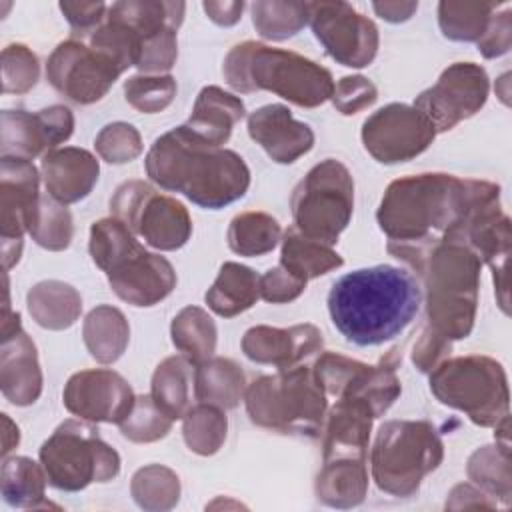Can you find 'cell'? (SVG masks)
Here are the masks:
<instances>
[{
	"label": "cell",
	"instance_id": "d590c367",
	"mask_svg": "<svg viewBox=\"0 0 512 512\" xmlns=\"http://www.w3.org/2000/svg\"><path fill=\"white\" fill-rule=\"evenodd\" d=\"M252 22L260 36L268 40H286L306 26L308 2H254Z\"/></svg>",
	"mask_w": 512,
	"mask_h": 512
},
{
	"label": "cell",
	"instance_id": "681fc988",
	"mask_svg": "<svg viewBox=\"0 0 512 512\" xmlns=\"http://www.w3.org/2000/svg\"><path fill=\"white\" fill-rule=\"evenodd\" d=\"M60 10L70 22L72 30L86 34L102 22L108 6L104 2H60Z\"/></svg>",
	"mask_w": 512,
	"mask_h": 512
},
{
	"label": "cell",
	"instance_id": "8fae6325",
	"mask_svg": "<svg viewBox=\"0 0 512 512\" xmlns=\"http://www.w3.org/2000/svg\"><path fill=\"white\" fill-rule=\"evenodd\" d=\"M354 208V182L344 164L328 158L316 164L296 186L292 214L306 238L332 246L348 226Z\"/></svg>",
	"mask_w": 512,
	"mask_h": 512
},
{
	"label": "cell",
	"instance_id": "2e32d148",
	"mask_svg": "<svg viewBox=\"0 0 512 512\" xmlns=\"http://www.w3.org/2000/svg\"><path fill=\"white\" fill-rule=\"evenodd\" d=\"M434 136L436 130L428 118L408 104H388L362 126L366 150L382 164L406 162L422 154Z\"/></svg>",
	"mask_w": 512,
	"mask_h": 512
},
{
	"label": "cell",
	"instance_id": "d6986e66",
	"mask_svg": "<svg viewBox=\"0 0 512 512\" xmlns=\"http://www.w3.org/2000/svg\"><path fill=\"white\" fill-rule=\"evenodd\" d=\"M0 180L2 242L22 240L24 232H30L40 204L38 172L30 160L2 156Z\"/></svg>",
	"mask_w": 512,
	"mask_h": 512
},
{
	"label": "cell",
	"instance_id": "f907efd6",
	"mask_svg": "<svg viewBox=\"0 0 512 512\" xmlns=\"http://www.w3.org/2000/svg\"><path fill=\"white\" fill-rule=\"evenodd\" d=\"M446 350H450V340L438 336L436 332H424L418 346L414 348V364L418 366V370L428 372L432 368H436L438 360L446 354Z\"/></svg>",
	"mask_w": 512,
	"mask_h": 512
},
{
	"label": "cell",
	"instance_id": "277c9868",
	"mask_svg": "<svg viewBox=\"0 0 512 512\" xmlns=\"http://www.w3.org/2000/svg\"><path fill=\"white\" fill-rule=\"evenodd\" d=\"M224 78L238 92L268 90L276 96L314 108L332 98V74L320 64L254 40L236 44L224 60Z\"/></svg>",
	"mask_w": 512,
	"mask_h": 512
},
{
	"label": "cell",
	"instance_id": "5b68a950",
	"mask_svg": "<svg viewBox=\"0 0 512 512\" xmlns=\"http://www.w3.org/2000/svg\"><path fill=\"white\" fill-rule=\"evenodd\" d=\"M92 260L106 272L112 290L128 304L152 306L176 286L172 264L150 254L118 218H104L90 228Z\"/></svg>",
	"mask_w": 512,
	"mask_h": 512
},
{
	"label": "cell",
	"instance_id": "ee69618b",
	"mask_svg": "<svg viewBox=\"0 0 512 512\" xmlns=\"http://www.w3.org/2000/svg\"><path fill=\"white\" fill-rule=\"evenodd\" d=\"M96 150L106 162L122 164L134 160L142 152L140 134L126 122H114L102 128L96 138Z\"/></svg>",
	"mask_w": 512,
	"mask_h": 512
},
{
	"label": "cell",
	"instance_id": "f1b7e54d",
	"mask_svg": "<svg viewBox=\"0 0 512 512\" xmlns=\"http://www.w3.org/2000/svg\"><path fill=\"white\" fill-rule=\"evenodd\" d=\"M194 384L192 362L186 356H172L158 364L152 376V400L170 418H184Z\"/></svg>",
	"mask_w": 512,
	"mask_h": 512
},
{
	"label": "cell",
	"instance_id": "f6af8a7d",
	"mask_svg": "<svg viewBox=\"0 0 512 512\" xmlns=\"http://www.w3.org/2000/svg\"><path fill=\"white\" fill-rule=\"evenodd\" d=\"M376 98H378L376 86L364 76H346L334 86V92H332L334 106L342 114H356L372 106Z\"/></svg>",
	"mask_w": 512,
	"mask_h": 512
},
{
	"label": "cell",
	"instance_id": "f35d334b",
	"mask_svg": "<svg viewBox=\"0 0 512 512\" xmlns=\"http://www.w3.org/2000/svg\"><path fill=\"white\" fill-rule=\"evenodd\" d=\"M30 234L36 244L48 250H64L72 240V216L52 196H40Z\"/></svg>",
	"mask_w": 512,
	"mask_h": 512
},
{
	"label": "cell",
	"instance_id": "603a6c76",
	"mask_svg": "<svg viewBox=\"0 0 512 512\" xmlns=\"http://www.w3.org/2000/svg\"><path fill=\"white\" fill-rule=\"evenodd\" d=\"M48 196L72 204L90 194L98 180V160L82 148H54L42 156Z\"/></svg>",
	"mask_w": 512,
	"mask_h": 512
},
{
	"label": "cell",
	"instance_id": "4dcf8cb0",
	"mask_svg": "<svg viewBox=\"0 0 512 512\" xmlns=\"http://www.w3.org/2000/svg\"><path fill=\"white\" fill-rule=\"evenodd\" d=\"M128 336V322L118 308L98 306L84 320V342L92 358L102 364H110L122 356Z\"/></svg>",
	"mask_w": 512,
	"mask_h": 512
},
{
	"label": "cell",
	"instance_id": "b9f144b4",
	"mask_svg": "<svg viewBox=\"0 0 512 512\" xmlns=\"http://www.w3.org/2000/svg\"><path fill=\"white\" fill-rule=\"evenodd\" d=\"M124 94L136 110L154 114L172 102L176 82L172 76H132L124 84Z\"/></svg>",
	"mask_w": 512,
	"mask_h": 512
},
{
	"label": "cell",
	"instance_id": "7dc6e473",
	"mask_svg": "<svg viewBox=\"0 0 512 512\" xmlns=\"http://www.w3.org/2000/svg\"><path fill=\"white\" fill-rule=\"evenodd\" d=\"M306 288V282L290 274L284 266L270 268L262 278H260V296L268 302L280 304V302H290L298 298Z\"/></svg>",
	"mask_w": 512,
	"mask_h": 512
},
{
	"label": "cell",
	"instance_id": "ffe728a7",
	"mask_svg": "<svg viewBox=\"0 0 512 512\" xmlns=\"http://www.w3.org/2000/svg\"><path fill=\"white\" fill-rule=\"evenodd\" d=\"M248 134L266 154L280 164H290L306 154L314 144V132L308 124L292 118L282 104H268L248 116Z\"/></svg>",
	"mask_w": 512,
	"mask_h": 512
},
{
	"label": "cell",
	"instance_id": "8992f818",
	"mask_svg": "<svg viewBox=\"0 0 512 512\" xmlns=\"http://www.w3.org/2000/svg\"><path fill=\"white\" fill-rule=\"evenodd\" d=\"M480 258L460 242H436L422 266L430 330L446 340L466 338L474 326Z\"/></svg>",
	"mask_w": 512,
	"mask_h": 512
},
{
	"label": "cell",
	"instance_id": "816d5d0a",
	"mask_svg": "<svg viewBox=\"0 0 512 512\" xmlns=\"http://www.w3.org/2000/svg\"><path fill=\"white\" fill-rule=\"evenodd\" d=\"M208 18L220 26H232L240 20L244 2H204L202 4Z\"/></svg>",
	"mask_w": 512,
	"mask_h": 512
},
{
	"label": "cell",
	"instance_id": "ab89813d",
	"mask_svg": "<svg viewBox=\"0 0 512 512\" xmlns=\"http://www.w3.org/2000/svg\"><path fill=\"white\" fill-rule=\"evenodd\" d=\"M468 472L474 482L482 484L490 492H496L504 500L510 496V474H508V448L484 446L476 450L468 462Z\"/></svg>",
	"mask_w": 512,
	"mask_h": 512
},
{
	"label": "cell",
	"instance_id": "9a60e30c",
	"mask_svg": "<svg viewBox=\"0 0 512 512\" xmlns=\"http://www.w3.org/2000/svg\"><path fill=\"white\" fill-rule=\"evenodd\" d=\"M488 88L484 68L474 62H456L416 98L414 108L428 118L436 132H444L476 114L488 98Z\"/></svg>",
	"mask_w": 512,
	"mask_h": 512
},
{
	"label": "cell",
	"instance_id": "e0dca14e",
	"mask_svg": "<svg viewBox=\"0 0 512 512\" xmlns=\"http://www.w3.org/2000/svg\"><path fill=\"white\" fill-rule=\"evenodd\" d=\"M136 396L128 382L106 368L76 372L64 388V406L90 422L120 424L132 410Z\"/></svg>",
	"mask_w": 512,
	"mask_h": 512
},
{
	"label": "cell",
	"instance_id": "7c38bea8",
	"mask_svg": "<svg viewBox=\"0 0 512 512\" xmlns=\"http://www.w3.org/2000/svg\"><path fill=\"white\" fill-rule=\"evenodd\" d=\"M114 218L158 250H176L186 244L192 222L186 208L140 180L122 184L110 200Z\"/></svg>",
	"mask_w": 512,
	"mask_h": 512
},
{
	"label": "cell",
	"instance_id": "9c48e42d",
	"mask_svg": "<svg viewBox=\"0 0 512 512\" xmlns=\"http://www.w3.org/2000/svg\"><path fill=\"white\" fill-rule=\"evenodd\" d=\"M430 390L442 404L466 412L478 426H496L508 416L506 374L488 356L442 362L430 374Z\"/></svg>",
	"mask_w": 512,
	"mask_h": 512
},
{
	"label": "cell",
	"instance_id": "30bf717a",
	"mask_svg": "<svg viewBox=\"0 0 512 512\" xmlns=\"http://www.w3.org/2000/svg\"><path fill=\"white\" fill-rule=\"evenodd\" d=\"M40 462L54 488L76 492L90 482H106L120 470V458L90 424L62 422L40 448Z\"/></svg>",
	"mask_w": 512,
	"mask_h": 512
},
{
	"label": "cell",
	"instance_id": "e575fe53",
	"mask_svg": "<svg viewBox=\"0 0 512 512\" xmlns=\"http://www.w3.org/2000/svg\"><path fill=\"white\" fill-rule=\"evenodd\" d=\"M280 240L278 222L266 212H244L230 222L228 246L240 256L270 252Z\"/></svg>",
	"mask_w": 512,
	"mask_h": 512
},
{
	"label": "cell",
	"instance_id": "60d3db41",
	"mask_svg": "<svg viewBox=\"0 0 512 512\" xmlns=\"http://www.w3.org/2000/svg\"><path fill=\"white\" fill-rule=\"evenodd\" d=\"M172 420L154 404L152 396L136 398L130 414L120 422V430L134 442H152L168 434Z\"/></svg>",
	"mask_w": 512,
	"mask_h": 512
},
{
	"label": "cell",
	"instance_id": "cb8c5ba5",
	"mask_svg": "<svg viewBox=\"0 0 512 512\" xmlns=\"http://www.w3.org/2000/svg\"><path fill=\"white\" fill-rule=\"evenodd\" d=\"M0 384L4 396L16 406H28L40 396L42 372L36 358V346L22 328L2 336Z\"/></svg>",
	"mask_w": 512,
	"mask_h": 512
},
{
	"label": "cell",
	"instance_id": "ba28073f",
	"mask_svg": "<svg viewBox=\"0 0 512 512\" xmlns=\"http://www.w3.org/2000/svg\"><path fill=\"white\" fill-rule=\"evenodd\" d=\"M444 454L442 440L428 422L392 420L376 436L372 448V476L380 490L410 496Z\"/></svg>",
	"mask_w": 512,
	"mask_h": 512
},
{
	"label": "cell",
	"instance_id": "83f0119b",
	"mask_svg": "<svg viewBox=\"0 0 512 512\" xmlns=\"http://www.w3.org/2000/svg\"><path fill=\"white\" fill-rule=\"evenodd\" d=\"M244 392L242 370L226 358H212L194 370V396L198 402L234 408Z\"/></svg>",
	"mask_w": 512,
	"mask_h": 512
},
{
	"label": "cell",
	"instance_id": "4fadbf2b",
	"mask_svg": "<svg viewBox=\"0 0 512 512\" xmlns=\"http://www.w3.org/2000/svg\"><path fill=\"white\" fill-rule=\"evenodd\" d=\"M308 22L324 50L342 66L362 68L374 60L378 30L348 2H308Z\"/></svg>",
	"mask_w": 512,
	"mask_h": 512
},
{
	"label": "cell",
	"instance_id": "5bb4252c",
	"mask_svg": "<svg viewBox=\"0 0 512 512\" xmlns=\"http://www.w3.org/2000/svg\"><path fill=\"white\" fill-rule=\"evenodd\" d=\"M122 72L114 58L78 40L58 44L46 66L50 84L78 104L100 100Z\"/></svg>",
	"mask_w": 512,
	"mask_h": 512
},
{
	"label": "cell",
	"instance_id": "3957f363",
	"mask_svg": "<svg viewBox=\"0 0 512 512\" xmlns=\"http://www.w3.org/2000/svg\"><path fill=\"white\" fill-rule=\"evenodd\" d=\"M146 172L158 186L210 210L232 204L250 186V170L242 156L202 140L186 124L152 144Z\"/></svg>",
	"mask_w": 512,
	"mask_h": 512
},
{
	"label": "cell",
	"instance_id": "f5cc1de1",
	"mask_svg": "<svg viewBox=\"0 0 512 512\" xmlns=\"http://www.w3.org/2000/svg\"><path fill=\"white\" fill-rule=\"evenodd\" d=\"M372 8L388 22H402L418 10V2H374Z\"/></svg>",
	"mask_w": 512,
	"mask_h": 512
},
{
	"label": "cell",
	"instance_id": "ac0fdd59",
	"mask_svg": "<svg viewBox=\"0 0 512 512\" xmlns=\"http://www.w3.org/2000/svg\"><path fill=\"white\" fill-rule=\"evenodd\" d=\"M74 116L66 106H50L28 114L24 110L2 112V156L30 160L46 148L54 150L68 140Z\"/></svg>",
	"mask_w": 512,
	"mask_h": 512
},
{
	"label": "cell",
	"instance_id": "7402d4cb",
	"mask_svg": "<svg viewBox=\"0 0 512 512\" xmlns=\"http://www.w3.org/2000/svg\"><path fill=\"white\" fill-rule=\"evenodd\" d=\"M374 418L376 414L366 400L358 396H340L326 422L324 462L340 458L364 460Z\"/></svg>",
	"mask_w": 512,
	"mask_h": 512
},
{
	"label": "cell",
	"instance_id": "6da1fadb",
	"mask_svg": "<svg viewBox=\"0 0 512 512\" xmlns=\"http://www.w3.org/2000/svg\"><path fill=\"white\" fill-rule=\"evenodd\" d=\"M492 186L450 174H418L392 182L376 214L390 238L388 250L418 268L426 252L444 240Z\"/></svg>",
	"mask_w": 512,
	"mask_h": 512
},
{
	"label": "cell",
	"instance_id": "74e56055",
	"mask_svg": "<svg viewBox=\"0 0 512 512\" xmlns=\"http://www.w3.org/2000/svg\"><path fill=\"white\" fill-rule=\"evenodd\" d=\"M226 438V416L220 406L200 402L184 414V440L190 450L214 454Z\"/></svg>",
	"mask_w": 512,
	"mask_h": 512
},
{
	"label": "cell",
	"instance_id": "8d00e7d4",
	"mask_svg": "<svg viewBox=\"0 0 512 512\" xmlns=\"http://www.w3.org/2000/svg\"><path fill=\"white\" fill-rule=\"evenodd\" d=\"M46 472L36 462L24 456L4 460L2 464V494L12 506H36L44 496Z\"/></svg>",
	"mask_w": 512,
	"mask_h": 512
},
{
	"label": "cell",
	"instance_id": "bcb514c9",
	"mask_svg": "<svg viewBox=\"0 0 512 512\" xmlns=\"http://www.w3.org/2000/svg\"><path fill=\"white\" fill-rule=\"evenodd\" d=\"M132 492L140 506H146L148 498H156L158 494L178 500V478L166 468L148 466L134 476Z\"/></svg>",
	"mask_w": 512,
	"mask_h": 512
},
{
	"label": "cell",
	"instance_id": "d4e9b609",
	"mask_svg": "<svg viewBox=\"0 0 512 512\" xmlns=\"http://www.w3.org/2000/svg\"><path fill=\"white\" fill-rule=\"evenodd\" d=\"M244 116V104L240 98L220 90L218 86H206L196 98L188 128L202 140L222 146L230 134L232 126Z\"/></svg>",
	"mask_w": 512,
	"mask_h": 512
},
{
	"label": "cell",
	"instance_id": "7bdbcfd3",
	"mask_svg": "<svg viewBox=\"0 0 512 512\" xmlns=\"http://www.w3.org/2000/svg\"><path fill=\"white\" fill-rule=\"evenodd\" d=\"M4 92H28L38 80V58L24 44H10L2 52Z\"/></svg>",
	"mask_w": 512,
	"mask_h": 512
},
{
	"label": "cell",
	"instance_id": "7a4b0ae2",
	"mask_svg": "<svg viewBox=\"0 0 512 512\" xmlns=\"http://www.w3.org/2000/svg\"><path fill=\"white\" fill-rule=\"evenodd\" d=\"M420 298L410 272L378 264L338 278L328 292V312L348 342L378 346L406 330L418 314Z\"/></svg>",
	"mask_w": 512,
	"mask_h": 512
},
{
	"label": "cell",
	"instance_id": "44dd1931",
	"mask_svg": "<svg viewBox=\"0 0 512 512\" xmlns=\"http://www.w3.org/2000/svg\"><path fill=\"white\" fill-rule=\"evenodd\" d=\"M320 348L322 334L312 324H298L292 328L256 326L242 338V350L250 360L274 364L280 370L296 366Z\"/></svg>",
	"mask_w": 512,
	"mask_h": 512
},
{
	"label": "cell",
	"instance_id": "484cf974",
	"mask_svg": "<svg viewBox=\"0 0 512 512\" xmlns=\"http://www.w3.org/2000/svg\"><path fill=\"white\" fill-rule=\"evenodd\" d=\"M260 296V276L248 266L226 262L212 288L206 292L210 310L224 318H232L248 310Z\"/></svg>",
	"mask_w": 512,
	"mask_h": 512
},
{
	"label": "cell",
	"instance_id": "1f68e13d",
	"mask_svg": "<svg viewBox=\"0 0 512 512\" xmlns=\"http://www.w3.org/2000/svg\"><path fill=\"white\" fill-rule=\"evenodd\" d=\"M366 470L364 460L340 458L326 462L318 476V498L330 506H354L364 498L366 492Z\"/></svg>",
	"mask_w": 512,
	"mask_h": 512
},
{
	"label": "cell",
	"instance_id": "c3c4849f",
	"mask_svg": "<svg viewBox=\"0 0 512 512\" xmlns=\"http://www.w3.org/2000/svg\"><path fill=\"white\" fill-rule=\"evenodd\" d=\"M510 40H512L510 10H504L502 14L492 16V22H490L486 34L478 42V50L486 58H496L510 50Z\"/></svg>",
	"mask_w": 512,
	"mask_h": 512
},
{
	"label": "cell",
	"instance_id": "52a82bcc",
	"mask_svg": "<svg viewBox=\"0 0 512 512\" xmlns=\"http://www.w3.org/2000/svg\"><path fill=\"white\" fill-rule=\"evenodd\" d=\"M246 410L254 424L284 434L318 436L326 412V392L306 366L260 376L246 392Z\"/></svg>",
	"mask_w": 512,
	"mask_h": 512
},
{
	"label": "cell",
	"instance_id": "836d02e7",
	"mask_svg": "<svg viewBox=\"0 0 512 512\" xmlns=\"http://www.w3.org/2000/svg\"><path fill=\"white\" fill-rule=\"evenodd\" d=\"M172 342L192 364H200L214 352L216 326L202 308L188 306L172 322Z\"/></svg>",
	"mask_w": 512,
	"mask_h": 512
},
{
	"label": "cell",
	"instance_id": "db71d44e",
	"mask_svg": "<svg viewBox=\"0 0 512 512\" xmlns=\"http://www.w3.org/2000/svg\"><path fill=\"white\" fill-rule=\"evenodd\" d=\"M2 420H4V428H6V430H4V448H2V452L8 454V452L12 450V446L18 444L20 434H18V428L8 420L6 414H2Z\"/></svg>",
	"mask_w": 512,
	"mask_h": 512
},
{
	"label": "cell",
	"instance_id": "4316f807",
	"mask_svg": "<svg viewBox=\"0 0 512 512\" xmlns=\"http://www.w3.org/2000/svg\"><path fill=\"white\" fill-rule=\"evenodd\" d=\"M344 260L332 246L318 240L306 238L296 228H290L282 242L280 266H284L296 278L308 282L310 278L322 276L334 268H340Z\"/></svg>",
	"mask_w": 512,
	"mask_h": 512
},
{
	"label": "cell",
	"instance_id": "f546056e",
	"mask_svg": "<svg viewBox=\"0 0 512 512\" xmlns=\"http://www.w3.org/2000/svg\"><path fill=\"white\" fill-rule=\"evenodd\" d=\"M82 308L78 292L62 282H40L28 292V310L34 320L50 330H62L76 322Z\"/></svg>",
	"mask_w": 512,
	"mask_h": 512
},
{
	"label": "cell",
	"instance_id": "d6a6232c",
	"mask_svg": "<svg viewBox=\"0 0 512 512\" xmlns=\"http://www.w3.org/2000/svg\"><path fill=\"white\" fill-rule=\"evenodd\" d=\"M496 8L498 4L494 2L444 0L438 4L440 30L450 40L480 42L492 22Z\"/></svg>",
	"mask_w": 512,
	"mask_h": 512
}]
</instances>
